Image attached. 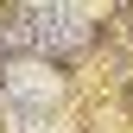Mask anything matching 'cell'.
I'll list each match as a JSON object with an SVG mask.
<instances>
[{
  "instance_id": "6da1fadb",
  "label": "cell",
  "mask_w": 133,
  "mask_h": 133,
  "mask_svg": "<svg viewBox=\"0 0 133 133\" xmlns=\"http://www.w3.org/2000/svg\"><path fill=\"white\" fill-rule=\"evenodd\" d=\"M6 95H13V102H25V108L57 102V70H51V63H32V57L6 63Z\"/></svg>"
}]
</instances>
